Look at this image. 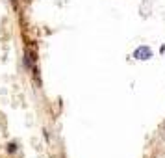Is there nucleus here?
I'll return each instance as SVG.
<instances>
[{
  "instance_id": "obj_2",
  "label": "nucleus",
  "mask_w": 165,
  "mask_h": 158,
  "mask_svg": "<svg viewBox=\"0 0 165 158\" xmlns=\"http://www.w3.org/2000/svg\"><path fill=\"white\" fill-rule=\"evenodd\" d=\"M15 149H17L15 143H9V145H8V151H9V152H15Z\"/></svg>"
},
{
  "instance_id": "obj_1",
  "label": "nucleus",
  "mask_w": 165,
  "mask_h": 158,
  "mask_svg": "<svg viewBox=\"0 0 165 158\" xmlns=\"http://www.w3.org/2000/svg\"><path fill=\"white\" fill-rule=\"evenodd\" d=\"M134 56H135L137 60H149V58L152 56V50H150L149 47H139V49L134 52Z\"/></svg>"
}]
</instances>
